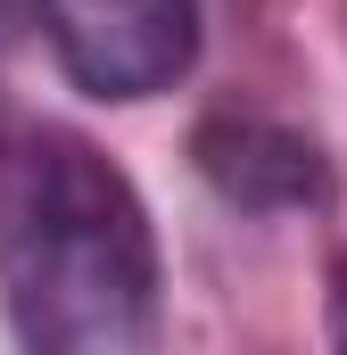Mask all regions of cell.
Instances as JSON below:
<instances>
[{
  "instance_id": "cell-3",
  "label": "cell",
  "mask_w": 347,
  "mask_h": 355,
  "mask_svg": "<svg viewBox=\"0 0 347 355\" xmlns=\"http://www.w3.org/2000/svg\"><path fill=\"white\" fill-rule=\"evenodd\" d=\"M190 157H198V174L215 182L232 207H248V215H306V207L331 198V157L298 124H273V116H240V107L207 116L190 132Z\"/></svg>"
},
{
  "instance_id": "cell-1",
  "label": "cell",
  "mask_w": 347,
  "mask_h": 355,
  "mask_svg": "<svg viewBox=\"0 0 347 355\" xmlns=\"http://www.w3.org/2000/svg\"><path fill=\"white\" fill-rule=\"evenodd\" d=\"M0 306L25 355H149L158 232L83 132H25L0 157Z\"/></svg>"
},
{
  "instance_id": "cell-4",
  "label": "cell",
  "mask_w": 347,
  "mask_h": 355,
  "mask_svg": "<svg viewBox=\"0 0 347 355\" xmlns=\"http://www.w3.org/2000/svg\"><path fill=\"white\" fill-rule=\"evenodd\" d=\"M323 331H331V355H347V257L331 265V289H323Z\"/></svg>"
},
{
  "instance_id": "cell-5",
  "label": "cell",
  "mask_w": 347,
  "mask_h": 355,
  "mask_svg": "<svg viewBox=\"0 0 347 355\" xmlns=\"http://www.w3.org/2000/svg\"><path fill=\"white\" fill-rule=\"evenodd\" d=\"M8 50H17V0H0V107H8Z\"/></svg>"
},
{
  "instance_id": "cell-2",
  "label": "cell",
  "mask_w": 347,
  "mask_h": 355,
  "mask_svg": "<svg viewBox=\"0 0 347 355\" xmlns=\"http://www.w3.org/2000/svg\"><path fill=\"white\" fill-rule=\"evenodd\" d=\"M33 17L91 99H158L198 58V0H33Z\"/></svg>"
}]
</instances>
